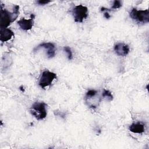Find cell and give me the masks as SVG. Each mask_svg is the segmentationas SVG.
Masks as SVG:
<instances>
[{
  "mask_svg": "<svg viewBox=\"0 0 149 149\" xmlns=\"http://www.w3.org/2000/svg\"><path fill=\"white\" fill-rule=\"evenodd\" d=\"M14 36L13 31L8 28L1 29L0 30V40L2 42H6L10 40Z\"/></svg>",
  "mask_w": 149,
  "mask_h": 149,
  "instance_id": "9",
  "label": "cell"
},
{
  "mask_svg": "<svg viewBox=\"0 0 149 149\" xmlns=\"http://www.w3.org/2000/svg\"><path fill=\"white\" fill-rule=\"evenodd\" d=\"M114 51L118 56H125L129 53L130 48L127 44L123 42H118L114 45Z\"/></svg>",
  "mask_w": 149,
  "mask_h": 149,
  "instance_id": "7",
  "label": "cell"
},
{
  "mask_svg": "<svg viewBox=\"0 0 149 149\" xmlns=\"http://www.w3.org/2000/svg\"><path fill=\"white\" fill-rule=\"evenodd\" d=\"M47 104L44 102H35L30 108L31 114L37 120L45 119L47 115Z\"/></svg>",
  "mask_w": 149,
  "mask_h": 149,
  "instance_id": "2",
  "label": "cell"
},
{
  "mask_svg": "<svg viewBox=\"0 0 149 149\" xmlns=\"http://www.w3.org/2000/svg\"><path fill=\"white\" fill-rule=\"evenodd\" d=\"M102 98L106 99L107 100H108L109 101H111L113 98L111 92L109 91V90H105V89L103 90V91L102 93Z\"/></svg>",
  "mask_w": 149,
  "mask_h": 149,
  "instance_id": "11",
  "label": "cell"
},
{
  "mask_svg": "<svg viewBox=\"0 0 149 149\" xmlns=\"http://www.w3.org/2000/svg\"><path fill=\"white\" fill-rule=\"evenodd\" d=\"M122 6V2L120 1L115 0L113 1L112 6H111L112 9H117Z\"/></svg>",
  "mask_w": 149,
  "mask_h": 149,
  "instance_id": "13",
  "label": "cell"
},
{
  "mask_svg": "<svg viewBox=\"0 0 149 149\" xmlns=\"http://www.w3.org/2000/svg\"><path fill=\"white\" fill-rule=\"evenodd\" d=\"M129 130L134 133L141 134L145 130V126L142 122H137L132 123L129 127Z\"/></svg>",
  "mask_w": 149,
  "mask_h": 149,
  "instance_id": "10",
  "label": "cell"
},
{
  "mask_svg": "<svg viewBox=\"0 0 149 149\" xmlns=\"http://www.w3.org/2000/svg\"><path fill=\"white\" fill-rule=\"evenodd\" d=\"M56 78V74L50 72L49 70H44L42 72L39 81L38 86L44 89L45 88L49 86L53 81Z\"/></svg>",
  "mask_w": 149,
  "mask_h": 149,
  "instance_id": "5",
  "label": "cell"
},
{
  "mask_svg": "<svg viewBox=\"0 0 149 149\" xmlns=\"http://www.w3.org/2000/svg\"><path fill=\"white\" fill-rule=\"evenodd\" d=\"M63 51L67 54V56L69 60H72L73 58V54L71 48L68 46H65L63 48Z\"/></svg>",
  "mask_w": 149,
  "mask_h": 149,
  "instance_id": "12",
  "label": "cell"
},
{
  "mask_svg": "<svg viewBox=\"0 0 149 149\" xmlns=\"http://www.w3.org/2000/svg\"><path fill=\"white\" fill-rule=\"evenodd\" d=\"M51 1H48V0H44V1H42V0H40V1H37V3L40 5H47L48 3H49Z\"/></svg>",
  "mask_w": 149,
  "mask_h": 149,
  "instance_id": "14",
  "label": "cell"
},
{
  "mask_svg": "<svg viewBox=\"0 0 149 149\" xmlns=\"http://www.w3.org/2000/svg\"><path fill=\"white\" fill-rule=\"evenodd\" d=\"M40 48H44L46 50V54L48 58H52L55 56L56 49H55V46L53 43L50 42H43L42 44H40L38 46H37V47L34 48V51L38 50Z\"/></svg>",
  "mask_w": 149,
  "mask_h": 149,
  "instance_id": "6",
  "label": "cell"
},
{
  "mask_svg": "<svg viewBox=\"0 0 149 149\" xmlns=\"http://www.w3.org/2000/svg\"><path fill=\"white\" fill-rule=\"evenodd\" d=\"M34 17H31L30 19H26L25 18H22L17 22V24L20 27V29L24 31H28L31 30L34 25Z\"/></svg>",
  "mask_w": 149,
  "mask_h": 149,
  "instance_id": "8",
  "label": "cell"
},
{
  "mask_svg": "<svg viewBox=\"0 0 149 149\" xmlns=\"http://www.w3.org/2000/svg\"><path fill=\"white\" fill-rule=\"evenodd\" d=\"M0 13V27L1 29L7 28L17 17L19 14V6L14 5L12 12H9L7 9L1 7Z\"/></svg>",
  "mask_w": 149,
  "mask_h": 149,
  "instance_id": "1",
  "label": "cell"
},
{
  "mask_svg": "<svg viewBox=\"0 0 149 149\" xmlns=\"http://www.w3.org/2000/svg\"><path fill=\"white\" fill-rule=\"evenodd\" d=\"M130 18L139 24H145L149 22V11L148 9L138 10L132 8L129 13Z\"/></svg>",
  "mask_w": 149,
  "mask_h": 149,
  "instance_id": "3",
  "label": "cell"
},
{
  "mask_svg": "<svg viewBox=\"0 0 149 149\" xmlns=\"http://www.w3.org/2000/svg\"><path fill=\"white\" fill-rule=\"evenodd\" d=\"M74 20L76 23H82L84 19L88 16V9L83 5H78L75 6L72 10Z\"/></svg>",
  "mask_w": 149,
  "mask_h": 149,
  "instance_id": "4",
  "label": "cell"
}]
</instances>
